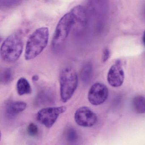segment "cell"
I'll use <instances>...</instances> for the list:
<instances>
[{"label": "cell", "instance_id": "ffe728a7", "mask_svg": "<svg viewBox=\"0 0 145 145\" xmlns=\"http://www.w3.org/2000/svg\"><path fill=\"white\" fill-rule=\"evenodd\" d=\"M144 14H145V10H144Z\"/></svg>", "mask_w": 145, "mask_h": 145}, {"label": "cell", "instance_id": "ac0fdd59", "mask_svg": "<svg viewBox=\"0 0 145 145\" xmlns=\"http://www.w3.org/2000/svg\"><path fill=\"white\" fill-rule=\"evenodd\" d=\"M39 77L38 75H34L33 76V77H32V80H33V81H37V80H39Z\"/></svg>", "mask_w": 145, "mask_h": 145}, {"label": "cell", "instance_id": "8992f818", "mask_svg": "<svg viewBox=\"0 0 145 145\" xmlns=\"http://www.w3.org/2000/svg\"><path fill=\"white\" fill-rule=\"evenodd\" d=\"M74 118L78 125L84 127H92L96 123L97 120L96 114L86 106L78 108L74 113Z\"/></svg>", "mask_w": 145, "mask_h": 145}, {"label": "cell", "instance_id": "52a82bcc", "mask_svg": "<svg viewBox=\"0 0 145 145\" xmlns=\"http://www.w3.org/2000/svg\"><path fill=\"white\" fill-rule=\"evenodd\" d=\"M108 95V89L105 85L102 83H95L90 88L88 99L92 105L98 106L107 100Z\"/></svg>", "mask_w": 145, "mask_h": 145}, {"label": "cell", "instance_id": "ba28073f", "mask_svg": "<svg viewBox=\"0 0 145 145\" xmlns=\"http://www.w3.org/2000/svg\"><path fill=\"white\" fill-rule=\"evenodd\" d=\"M125 75L120 61H118L110 67L107 75V80L110 85L118 87L123 83Z\"/></svg>", "mask_w": 145, "mask_h": 145}, {"label": "cell", "instance_id": "277c9868", "mask_svg": "<svg viewBox=\"0 0 145 145\" xmlns=\"http://www.w3.org/2000/svg\"><path fill=\"white\" fill-rule=\"evenodd\" d=\"M23 50V43L20 35L14 33L8 36L1 47L2 60L7 63H13L19 59Z\"/></svg>", "mask_w": 145, "mask_h": 145}, {"label": "cell", "instance_id": "d6986e66", "mask_svg": "<svg viewBox=\"0 0 145 145\" xmlns=\"http://www.w3.org/2000/svg\"><path fill=\"white\" fill-rule=\"evenodd\" d=\"M142 41H143V44L145 46V31L143 33V37H142Z\"/></svg>", "mask_w": 145, "mask_h": 145}, {"label": "cell", "instance_id": "2e32d148", "mask_svg": "<svg viewBox=\"0 0 145 145\" xmlns=\"http://www.w3.org/2000/svg\"><path fill=\"white\" fill-rule=\"evenodd\" d=\"M27 132L29 135L34 137L38 135L39 128L38 126L34 123H30L27 128Z\"/></svg>", "mask_w": 145, "mask_h": 145}, {"label": "cell", "instance_id": "9a60e30c", "mask_svg": "<svg viewBox=\"0 0 145 145\" xmlns=\"http://www.w3.org/2000/svg\"><path fill=\"white\" fill-rule=\"evenodd\" d=\"M67 138L68 140L71 142H75L78 139V135L75 130L70 128L67 131Z\"/></svg>", "mask_w": 145, "mask_h": 145}, {"label": "cell", "instance_id": "7c38bea8", "mask_svg": "<svg viewBox=\"0 0 145 145\" xmlns=\"http://www.w3.org/2000/svg\"><path fill=\"white\" fill-rule=\"evenodd\" d=\"M92 65L90 63H87L83 67L81 72L80 78L84 83H88L91 80L92 77Z\"/></svg>", "mask_w": 145, "mask_h": 145}, {"label": "cell", "instance_id": "5bb4252c", "mask_svg": "<svg viewBox=\"0 0 145 145\" xmlns=\"http://www.w3.org/2000/svg\"><path fill=\"white\" fill-rule=\"evenodd\" d=\"M21 2L19 1H1L0 6L1 8H10L18 5Z\"/></svg>", "mask_w": 145, "mask_h": 145}, {"label": "cell", "instance_id": "e0dca14e", "mask_svg": "<svg viewBox=\"0 0 145 145\" xmlns=\"http://www.w3.org/2000/svg\"><path fill=\"white\" fill-rule=\"evenodd\" d=\"M110 55V52L108 48H105L103 51V61L104 62H106L108 59Z\"/></svg>", "mask_w": 145, "mask_h": 145}, {"label": "cell", "instance_id": "9c48e42d", "mask_svg": "<svg viewBox=\"0 0 145 145\" xmlns=\"http://www.w3.org/2000/svg\"><path fill=\"white\" fill-rule=\"evenodd\" d=\"M27 107V103L21 101H16L7 104L6 112L10 116H13L24 111Z\"/></svg>", "mask_w": 145, "mask_h": 145}, {"label": "cell", "instance_id": "5b68a950", "mask_svg": "<svg viewBox=\"0 0 145 145\" xmlns=\"http://www.w3.org/2000/svg\"><path fill=\"white\" fill-rule=\"evenodd\" d=\"M66 110L67 108L65 106L44 108L37 112L36 118L46 127L50 128L55 123L59 115Z\"/></svg>", "mask_w": 145, "mask_h": 145}, {"label": "cell", "instance_id": "4fadbf2b", "mask_svg": "<svg viewBox=\"0 0 145 145\" xmlns=\"http://www.w3.org/2000/svg\"><path fill=\"white\" fill-rule=\"evenodd\" d=\"M13 73L11 68H5L3 69L1 73V82L4 85L9 84L12 80Z\"/></svg>", "mask_w": 145, "mask_h": 145}, {"label": "cell", "instance_id": "7a4b0ae2", "mask_svg": "<svg viewBox=\"0 0 145 145\" xmlns=\"http://www.w3.org/2000/svg\"><path fill=\"white\" fill-rule=\"evenodd\" d=\"M76 17L71 10L63 15L56 27L52 37V46L55 50L60 49L74 27H80Z\"/></svg>", "mask_w": 145, "mask_h": 145}, {"label": "cell", "instance_id": "6da1fadb", "mask_svg": "<svg viewBox=\"0 0 145 145\" xmlns=\"http://www.w3.org/2000/svg\"><path fill=\"white\" fill-rule=\"evenodd\" d=\"M49 39V29L47 27L39 28L34 31L26 43L25 59L29 61L37 57L46 47Z\"/></svg>", "mask_w": 145, "mask_h": 145}, {"label": "cell", "instance_id": "30bf717a", "mask_svg": "<svg viewBox=\"0 0 145 145\" xmlns=\"http://www.w3.org/2000/svg\"><path fill=\"white\" fill-rule=\"evenodd\" d=\"M17 91L18 95H23L32 92V88L29 81L24 77L20 78L17 82Z\"/></svg>", "mask_w": 145, "mask_h": 145}, {"label": "cell", "instance_id": "3957f363", "mask_svg": "<svg viewBox=\"0 0 145 145\" xmlns=\"http://www.w3.org/2000/svg\"><path fill=\"white\" fill-rule=\"evenodd\" d=\"M60 97L63 103L69 101L74 94L78 87V74L74 69L65 67L62 69L59 75Z\"/></svg>", "mask_w": 145, "mask_h": 145}, {"label": "cell", "instance_id": "8fae6325", "mask_svg": "<svg viewBox=\"0 0 145 145\" xmlns=\"http://www.w3.org/2000/svg\"><path fill=\"white\" fill-rule=\"evenodd\" d=\"M132 105L136 112L140 114H145V97L142 95L135 97L132 101Z\"/></svg>", "mask_w": 145, "mask_h": 145}]
</instances>
